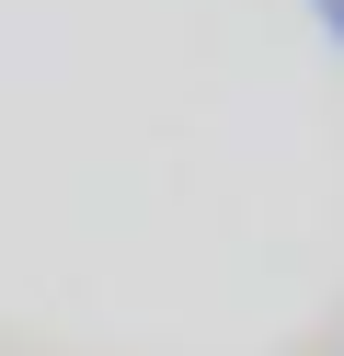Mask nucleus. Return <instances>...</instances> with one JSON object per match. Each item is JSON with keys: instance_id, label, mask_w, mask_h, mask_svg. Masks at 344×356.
<instances>
[{"instance_id": "1", "label": "nucleus", "mask_w": 344, "mask_h": 356, "mask_svg": "<svg viewBox=\"0 0 344 356\" xmlns=\"http://www.w3.org/2000/svg\"><path fill=\"white\" fill-rule=\"evenodd\" d=\"M310 24L333 35V58H344V0H310Z\"/></svg>"}]
</instances>
